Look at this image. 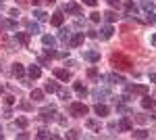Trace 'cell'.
<instances>
[{
    "instance_id": "cell-1",
    "label": "cell",
    "mask_w": 156,
    "mask_h": 140,
    "mask_svg": "<svg viewBox=\"0 0 156 140\" xmlns=\"http://www.w3.org/2000/svg\"><path fill=\"white\" fill-rule=\"evenodd\" d=\"M110 65L117 67V69H121V71H131L133 69L131 57H127V55H123V52H112V55H110Z\"/></svg>"
},
{
    "instance_id": "cell-2",
    "label": "cell",
    "mask_w": 156,
    "mask_h": 140,
    "mask_svg": "<svg viewBox=\"0 0 156 140\" xmlns=\"http://www.w3.org/2000/svg\"><path fill=\"white\" fill-rule=\"evenodd\" d=\"M87 107L83 105V103H73L71 107H69V113H71L73 117H83V115H87Z\"/></svg>"
},
{
    "instance_id": "cell-3",
    "label": "cell",
    "mask_w": 156,
    "mask_h": 140,
    "mask_svg": "<svg viewBox=\"0 0 156 140\" xmlns=\"http://www.w3.org/2000/svg\"><path fill=\"white\" fill-rule=\"evenodd\" d=\"M83 32H77V34H73L71 38H69V42H67V44H69V46L71 48H77L79 46V44H83Z\"/></svg>"
},
{
    "instance_id": "cell-4",
    "label": "cell",
    "mask_w": 156,
    "mask_h": 140,
    "mask_svg": "<svg viewBox=\"0 0 156 140\" xmlns=\"http://www.w3.org/2000/svg\"><path fill=\"white\" fill-rule=\"evenodd\" d=\"M127 92H133V94H148V86H142V84H129V86H127Z\"/></svg>"
},
{
    "instance_id": "cell-5",
    "label": "cell",
    "mask_w": 156,
    "mask_h": 140,
    "mask_svg": "<svg viewBox=\"0 0 156 140\" xmlns=\"http://www.w3.org/2000/svg\"><path fill=\"white\" fill-rule=\"evenodd\" d=\"M15 40L21 44V46H29V32H17Z\"/></svg>"
},
{
    "instance_id": "cell-6",
    "label": "cell",
    "mask_w": 156,
    "mask_h": 140,
    "mask_svg": "<svg viewBox=\"0 0 156 140\" xmlns=\"http://www.w3.org/2000/svg\"><path fill=\"white\" fill-rule=\"evenodd\" d=\"M50 23L54 25V27H60V25L65 23V15H62V11H56L52 17H50Z\"/></svg>"
},
{
    "instance_id": "cell-7",
    "label": "cell",
    "mask_w": 156,
    "mask_h": 140,
    "mask_svg": "<svg viewBox=\"0 0 156 140\" xmlns=\"http://www.w3.org/2000/svg\"><path fill=\"white\" fill-rule=\"evenodd\" d=\"M54 78L60 80V82H69V80H71V71H67V69H54Z\"/></svg>"
},
{
    "instance_id": "cell-8",
    "label": "cell",
    "mask_w": 156,
    "mask_h": 140,
    "mask_svg": "<svg viewBox=\"0 0 156 140\" xmlns=\"http://www.w3.org/2000/svg\"><path fill=\"white\" fill-rule=\"evenodd\" d=\"M83 59L90 61V63H98L100 61V52L98 50H87V52H83Z\"/></svg>"
},
{
    "instance_id": "cell-9",
    "label": "cell",
    "mask_w": 156,
    "mask_h": 140,
    "mask_svg": "<svg viewBox=\"0 0 156 140\" xmlns=\"http://www.w3.org/2000/svg\"><path fill=\"white\" fill-rule=\"evenodd\" d=\"M65 11L71 13V15H81V6L75 4V2H67V4H65Z\"/></svg>"
},
{
    "instance_id": "cell-10",
    "label": "cell",
    "mask_w": 156,
    "mask_h": 140,
    "mask_svg": "<svg viewBox=\"0 0 156 140\" xmlns=\"http://www.w3.org/2000/svg\"><path fill=\"white\" fill-rule=\"evenodd\" d=\"M119 130H123V132H129V130H133V123L129 117H121L119 121Z\"/></svg>"
},
{
    "instance_id": "cell-11",
    "label": "cell",
    "mask_w": 156,
    "mask_h": 140,
    "mask_svg": "<svg viewBox=\"0 0 156 140\" xmlns=\"http://www.w3.org/2000/svg\"><path fill=\"white\" fill-rule=\"evenodd\" d=\"M69 38H71V27H62L60 25V32H58V40H62L65 44L69 42Z\"/></svg>"
},
{
    "instance_id": "cell-12",
    "label": "cell",
    "mask_w": 156,
    "mask_h": 140,
    "mask_svg": "<svg viewBox=\"0 0 156 140\" xmlns=\"http://www.w3.org/2000/svg\"><path fill=\"white\" fill-rule=\"evenodd\" d=\"M42 44H44V46H48V48H54L56 46V38H54V36H42Z\"/></svg>"
},
{
    "instance_id": "cell-13",
    "label": "cell",
    "mask_w": 156,
    "mask_h": 140,
    "mask_svg": "<svg viewBox=\"0 0 156 140\" xmlns=\"http://www.w3.org/2000/svg\"><path fill=\"white\" fill-rule=\"evenodd\" d=\"M27 73H29V78H31V80H37V78L42 75V69H40L37 65H29V69H27Z\"/></svg>"
},
{
    "instance_id": "cell-14",
    "label": "cell",
    "mask_w": 156,
    "mask_h": 140,
    "mask_svg": "<svg viewBox=\"0 0 156 140\" xmlns=\"http://www.w3.org/2000/svg\"><path fill=\"white\" fill-rule=\"evenodd\" d=\"M94 111H96V115H100V117H104V115L110 113V109H108L106 105H102V103H98V105L94 107Z\"/></svg>"
},
{
    "instance_id": "cell-15",
    "label": "cell",
    "mask_w": 156,
    "mask_h": 140,
    "mask_svg": "<svg viewBox=\"0 0 156 140\" xmlns=\"http://www.w3.org/2000/svg\"><path fill=\"white\" fill-rule=\"evenodd\" d=\"M12 75H15V78H23L25 75V67L21 63H15V65H12Z\"/></svg>"
},
{
    "instance_id": "cell-16",
    "label": "cell",
    "mask_w": 156,
    "mask_h": 140,
    "mask_svg": "<svg viewBox=\"0 0 156 140\" xmlns=\"http://www.w3.org/2000/svg\"><path fill=\"white\" fill-rule=\"evenodd\" d=\"M40 113H42V117H44V119H48V117H52V113H56V107H54V105L44 107V109H42Z\"/></svg>"
},
{
    "instance_id": "cell-17",
    "label": "cell",
    "mask_w": 156,
    "mask_h": 140,
    "mask_svg": "<svg viewBox=\"0 0 156 140\" xmlns=\"http://www.w3.org/2000/svg\"><path fill=\"white\" fill-rule=\"evenodd\" d=\"M0 29H17V23L12 19H4V21H0Z\"/></svg>"
},
{
    "instance_id": "cell-18",
    "label": "cell",
    "mask_w": 156,
    "mask_h": 140,
    "mask_svg": "<svg viewBox=\"0 0 156 140\" xmlns=\"http://www.w3.org/2000/svg\"><path fill=\"white\" fill-rule=\"evenodd\" d=\"M25 25H27L29 34H40V23H36V21H25Z\"/></svg>"
},
{
    "instance_id": "cell-19",
    "label": "cell",
    "mask_w": 156,
    "mask_h": 140,
    "mask_svg": "<svg viewBox=\"0 0 156 140\" xmlns=\"http://www.w3.org/2000/svg\"><path fill=\"white\" fill-rule=\"evenodd\" d=\"M100 32H102V38H104V40H108V38H112V32H115V29H112V25H104Z\"/></svg>"
},
{
    "instance_id": "cell-20",
    "label": "cell",
    "mask_w": 156,
    "mask_h": 140,
    "mask_svg": "<svg viewBox=\"0 0 156 140\" xmlns=\"http://www.w3.org/2000/svg\"><path fill=\"white\" fill-rule=\"evenodd\" d=\"M31 100H34V103L44 100V90H31Z\"/></svg>"
},
{
    "instance_id": "cell-21",
    "label": "cell",
    "mask_w": 156,
    "mask_h": 140,
    "mask_svg": "<svg viewBox=\"0 0 156 140\" xmlns=\"http://www.w3.org/2000/svg\"><path fill=\"white\" fill-rule=\"evenodd\" d=\"M104 19H106L108 23H115V21L119 19V15H117L115 11H106V13H104Z\"/></svg>"
},
{
    "instance_id": "cell-22",
    "label": "cell",
    "mask_w": 156,
    "mask_h": 140,
    "mask_svg": "<svg viewBox=\"0 0 156 140\" xmlns=\"http://www.w3.org/2000/svg\"><path fill=\"white\" fill-rule=\"evenodd\" d=\"M73 88H75V92L81 94V96H85V94H87V88H85L81 82H75V86H73Z\"/></svg>"
},
{
    "instance_id": "cell-23",
    "label": "cell",
    "mask_w": 156,
    "mask_h": 140,
    "mask_svg": "<svg viewBox=\"0 0 156 140\" xmlns=\"http://www.w3.org/2000/svg\"><path fill=\"white\" fill-rule=\"evenodd\" d=\"M142 107H144V109H154L156 100H152V98H148V96H146V98H142Z\"/></svg>"
},
{
    "instance_id": "cell-24",
    "label": "cell",
    "mask_w": 156,
    "mask_h": 140,
    "mask_svg": "<svg viewBox=\"0 0 156 140\" xmlns=\"http://www.w3.org/2000/svg\"><path fill=\"white\" fill-rule=\"evenodd\" d=\"M133 138H148L150 136V132H146V130H135V132H131Z\"/></svg>"
},
{
    "instance_id": "cell-25",
    "label": "cell",
    "mask_w": 156,
    "mask_h": 140,
    "mask_svg": "<svg viewBox=\"0 0 156 140\" xmlns=\"http://www.w3.org/2000/svg\"><path fill=\"white\" fill-rule=\"evenodd\" d=\"M94 96H96L98 100H104V98L108 96V90H106V88H102V90H94Z\"/></svg>"
},
{
    "instance_id": "cell-26",
    "label": "cell",
    "mask_w": 156,
    "mask_h": 140,
    "mask_svg": "<svg viewBox=\"0 0 156 140\" xmlns=\"http://www.w3.org/2000/svg\"><path fill=\"white\" fill-rule=\"evenodd\" d=\"M108 80H110V82H115V84H123V82H125V80H123V75H119V73H110V75H108Z\"/></svg>"
},
{
    "instance_id": "cell-27",
    "label": "cell",
    "mask_w": 156,
    "mask_h": 140,
    "mask_svg": "<svg viewBox=\"0 0 156 140\" xmlns=\"http://www.w3.org/2000/svg\"><path fill=\"white\" fill-rule=\"evenodd\" d=\"M56 88H58V86H56L54 82H46L44 84V92H56Z\"/></svg>"
},
{
    "instance_id": "cell-28",
    "label": "cell",
    "mask_w": 156,
    "mask_h": 140,
    "mask_svg": "<svg viewBox=\"0 0 156 140\" xmlns=\"http://www.w3.org/2000/svg\"><path fill=\"white\" fill-rule=\"evenodd\" d=\"M56 92H58V96L62 98V100H69V98H71L69 90H65V88H56Z\"/></svg>"
},
{
    "instance_id": "cell-29",
    "label": "cell",
    "mask_w": 156,
    "mask_h": 140,
    "mask_svg": "<svg viewBox=\"0 0 156 140\" xmlns=\"http://www.w3.org/2000/svg\"><path fill=\"white\" fill-rule=\"evenodd\" d=\"M125 11H129V13H133V15H135V13H137V6L133 4L131 0H127V2H125Z\"/></svg>"
},
{
    "instance_id": "cell-30",
    "label": "cell",
    "mask_w": 156,
    "mask_h": 140,
    "mask_svg": "<svg viewBox=\"0 0 156 140\" xmlns=\"http://www.w3.org/2000/svg\"><path fill=\"white\" fill-rule=\"evenodd\" d=\"M34 15H36L37 21H48V15H46L44 11H34Z\"/></svg>"
},
{
    "instance_id": "cell-31",
    "label": "cell",
    "mask_w": 156,
    "mask_h": 140,
    "mask_svg": "<svg viewBox=\"0 0 156 140\" xmlns=\"http://www.w3.org/2000/svg\"><path fill=\"white\" fill-rule=\"evenodd\" d=\"M85 126H87L90 130H100V123H98L96 119H87V121H85Z\"/></svg>"
},
{
    "instance_id": "cell-32",
    "label": "cell",
    "mask_w": 156,
    "mask_h": 140,
    "mask_svg": "<svg viewBox=\"0 0 156 140\" xmlns=\"http://www.w3.org/2000/svg\"><path fill=\"white\" fill-rule=\"evenodd\" d=\"M140 123H146V121H152V115H146V113H140V115L135 117Z\"/></svg>"
},
{
    "instance_id": "cell-33",
    "label": "cell",
    "mask_w": 156,
    "mask_h": 140,
    "mask_svg": "<svg viewBox=\"0 0 156 140\" xmlns=\"http://www.w3.org/2000/svg\"><path fill=\"white\" fill-rule=\"evenodd\" d=\"M142 9H144V11H152V9H154V2H152V0H142Z\"/></svg>"
},
{
    "instance_id": "cell-34",
    "label": "cell",
    "mask_w": 156,
    "mask_h": 140,
    "mask_svg": "<svg viewBox=\"0 0 156 140\" xmlns=\"http://www.w3.org/2000/svg\"><path fill=\"white\" fill-rule=\"evenodd\" d=\"M87 78H92V80H96V78H98V69H96V67H90V69H87Z\"/></svg>"
},
{
    "instance_id": "cell-35",
    "label": "cell",
    "mask_w": 156,
    "mask_h": 140,
    "mask_svg": "<svg viewBox=\"0 0 156 140\" xmlns=\"http://www.w3.org/2000/svg\"><path fill=\"white\" fill-rule=\"evenodd\" d=\"M4 103H6L9 107L15 105V96H12V94H6V96H4Z\"/></svg>"
},
{
    "instance_id": "cell-36",
    "label": "cell",
    "mask_w": 156,
    "mask_h": 140,
    "mask_svg": "<svg viewBox=\"0 0 156 140\" xmlns=\"http://www.w3.org/2000/svg\"><path fill=\"white\" fill-rule=\"evenodd\" d=\"M100 17H102L100 13H92V15H90V21H94V23H98V21H100Z\"/></svg>"
},
{
    "instance_id": "cell-37",
    "label": "cell",
    "mask_w": 156,
    "mask_h": 140,
    "mask_svg": "<svg viewBox=\"0 0 156 140\" xmlns=\"http://www.w3.org/2000/svg\"><path fill=\"white\" fill-rule=\"evenodd\" d=\"M17 126H19V128H27V119H25V117H19V119H17Z\"/></svg>"
},
{
    "instance_id": "cell-38",
    "label": "cell",
    "mask_w": 156,
    "mask_h": 140,
    "mask_svg": "<svg viewBox=\"0 0 156 140\" xmlns=\"http://www.w3.org/2000/svg\"><path fill=\"white\" fill-rule=\"evenodd\" d=\"M37 138H50V132H46V130H40V132H37Z\"/></svg>"
},
{
    "instance_id": "cell-39",
    "label": "cell",
    "mask_w": 156,
    "mask_h": 140,
    "mask_svg": "<svg viewBox=\"0 0 156 140\" xmlns=\"http://www.w3.org/2000/svg\"><path fill=\"white\" fill-rule=\"evenodd\" d=\"M106 2L110 4V6H115V9H119V6H121V2H119V0H106Z\"/></svg>"
},
{
    "instance_id": "cell-40",
    "label": "cell",
    "mask_w": 156,
    "mask_h": 140,
    "mask_svg": "<svg viewBox=\"0 0 156 140\" xmlns=\"http://www.w3.org/2000/svg\"><path fill=\"white\" fill-rule=\"evenodd\" d=\"M83 4H87V6H96L98 0H83Z\"/></svg>"
},
{
    "instance_id": "cell-41",
    "label": "cell",
    "mask_w": 156,
    "mask_h": 140,
    "mask_svg": "<svg viewBox=\"0 0 156 140\" xmlns=\"http://www.w3.org/2000/svg\"><path fill=\"white\" fill-rule=\"evenodd\" d=\"M17 138L25 140V138H29V134H27V132H19V134H17Z\"/></svg>"
},
{
    "instance_id": "cell-42",
    "label": "cell",
    "mask_w": 156,
    "mask_h": 140,
    "mask_svg": "<svg viewBox=\"0 0 156 140\" xmlns=\"http://www.w3.org/2000/svg\"><path fill=\"white\" fill-rule=\"evenodd\" d=\"M117 111H119V113H127L129 109H127V107H123V105H117Z\"/></svg>"
},
{
    "instance_id": "cell-43",
    "label": "cell",
    "mask_w": 156,
    "mask_h": 140,
    "mask_svg": "<svg viewBox=\"0 0 156 140\" xmlns=\"http://www.w3.org/2000/svg\"><path fill=\"white\" fill-rule=\"evenodd\" d=\"M40 65H46V67H50V63H48V59H44V57H40Z\"/></svg>"
},
{
    "instance_id": "cell-44",
    "label": "cell",
    "mask_w": 156,
    "mask_h": 140,
    "mask_svg": "<svg viewBox=\"0 0 156 140\" xmlns=\"http://www.w3.org/2000/svg\"><path fill=\"white\" fill-rule=\"evenodd\" d=\"M67 136H69V138H77V136H79V134H77V130H71V132H69V134H67Z\"/></svg>"
},
{
    "instance_id": "cell-45",
    "label": "cell",
    "mask_w": 156,
    "mask_h": 140,
    "mask_svg": "<svg viewBox=\"0 0 156 140\" xmlns=\"http://www.w3.org/2000/svg\"><path fill=\"white\" fill-rule=\"evenodd\" d=\"M9 15H11L12 19H17V15H19V11H17V9H11V13H9Z\"/></svg>"
},
{
    "instance_id": "cell-46",
    "label": "cell",
    "mask_w": 156,
    "mask_h": 140,
    "mask_svg": "<svg viewBox=\"0 0 156 140\" xmlns=\"http://www.w3.org/2000/svg\"><path fill=\"white\" fill-rule=\"evenodd\" d=\"M148 78H150V82H154V84H156V73H150Z\"/></svg>"
},
{
    "instance_id": "cell-47",
    "label": "cell",
    "mask_w": 156,
    "mask_h": 140,
    "mask_svg": "<svg viewBox=\"0 0 156 140\" xmlns=\"http://www.w3.org/2000/svg\"><path fill=\"white\" fill-rule=\"evenodd\" d=\"M150 42H152V44H154V46H156V34L152 36V38H150Z\"/></svg>"
},
{
    "instance_id": "cell-48",
    "label": "cell",
    "mask_w": 156,
    "mask_h": 140,
    "mask_svg": "<svg viewBox=\"0 0 156 140\" xmlns=\"http://www.w3.org/2000/svg\"><path fill=\"white\" fill-rule=\"evenodd\" d=\"M44 2H46V4H54L56 0H44Z\"/></svg>"
},
{
    "instance_id": "cell-49",
    "label": "cell",
    "mask_w": 156,
    "mask_h": 140,
    "mask_svg": "<svg viewBox=\"0 0 156 140\" xmlns=\"http://www.w3.org/2000/svg\"><path fill=\"white\" fill-rule=\"evenodd\" d=\"M2 92H4V86H0V94H2Z\"/></svg>"
},
{
    "instance_id": "cell-50",
    "label": "cell",
    "mask_w": 156,
    "mask_h": 140,
    "mask_svg": "<svg viewBox=\"0 0 156 140\" xmlns=\"http://www.w3.org/2000/svg\"><path fill=\"white\" fill-rule=\"evenodd\" d=\"M0 138H2V132H0Z\"/></svg>"
}]
</instances>
